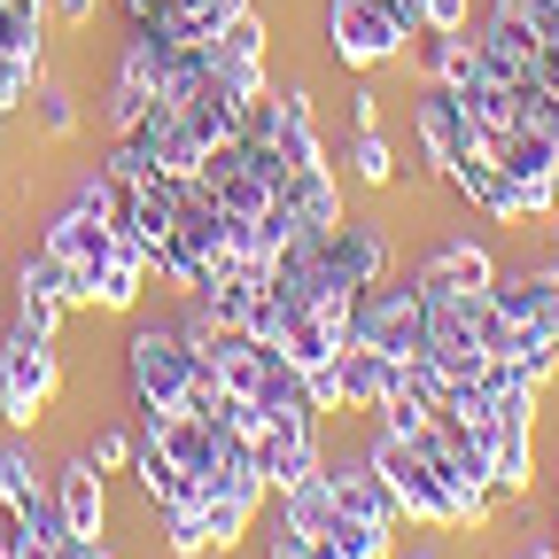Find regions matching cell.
<instances>
[{
    "label": "cell",
    "mask_w": 559,
    "mask_h": 559,
    "mask_svg": "<svg viewBox=\"0 0 559 559\" xmlns=\"http://www.w3.org/2000/svg\"><path fill=\"white\" fill-rule=\"evenodd\" d=\"M326 474H334V498H342V513L396 528V498H389V481L373 474V459H326Z\"/></svg>",
    "instance_id": "obj_16"
},
{
    "label": "cell",
    "mask_w": 559,
    "mask_h": 559,
    "mask_svg": "<svg viewBox=\"0 0 559 559\" xmlns=\"http://www.w3.org/2000/svg\"><path fill=\"white\" fill-rule=\"evenodd\" d=\"M32 102H39V132H55V140L79 132V109H70V86H62V79H39Z\"/></svg>",
    "instance_id": "obj_26"
},
{
    "label": "cell",
    "mask_w": 559,
    "mask_h": 559,
    "mask_svg": "<svg viewBox=\"0 0 559 559\" xmlns=\"http://www.w3.org/2000/svg\"><path fill=\"white\" fill-rule=\"evenodd\" d=\"M156 521H164V551H171V559H210V551H218V536H210L202 506H164Z\"/></svg>",
    "instance_id": "obj_23"
},
{
    "label": "cell",
    "mask_w": 559,
    "mask_h": 559,
    "mask_svg": "<svg viewBox=\"0 0 559 559\" xmlns=\"http://www.w3.org/2000/svg\"><path fill=\"white\" fill-rule=\"evenodd\" d=\"M349 342L381 349V358H419L428 349V304H419L412 280H373V288L358 296V311H349Z\"/></svg>",
    "instance_id": "obj_3"
},
{
    "label": "cell",
    "mask_w": 559,
    "mask_h": 559,
    "mask_svg": "<svg viewBox=\"0 0 559 559\" xmlns=\"http://www.w3.org/2000/svg\"><path fill=\"white\" fill-rule=\"evenodd\" d=\"M257 506H264V489H218V498H202V521H210V536H218V551H234L249 536Z\"/></svg>",
    "instance_id": "obj_21"
},
{
    "label": "cell",
    "mask_w": 559,
    "mask_h": 559,
    "mask_svg": "<svg viewBox=\"0 0 559 559\" xmlns=\"http://www.w3.org/2000/svg\"><path fill=\"white\" fill-rule=\"evenodd\" d=\"M326 257L358 280V288L389 280V264H396V249H389V234H381L373 218H334V226H326Z\"/></svg>",
    "instance_id": "obj_15"
},
{
    "label": "cell",
    "mask_w": 559,
    "mask_h": 559,
    "mask_svg": "<svg viewBox=\"0 0 559 559\" xmlns=\"http://www.w3.org/2000/svg\"><path fill=\"white\" fill-rule=\"evenodd\" d=\"M156 79H164V39L156 32H132L124 55H117V79H109V132L117 140L156 109Z\"/></svg>",
    "instance_id": "obj_8"
},
{
    "label": "cell",
    "mask_w": 559,
    "mask_h": 559,
    "mask_svg": "<svg viewBox=\"0 0 559 559\" xmlns=\"http://www.w3.org/2000/svg\"><path fill=\"white\" fill-rule=\"evenodd\" d=\"M202 349L179 334V326H140L124 342V389H132V412H156V404H187L202 389Z\"/></svg>",
    "instance_id": "obj_2"
},
{
    "label": "cell",
    "mask_w": 559,
    "mask_h": 559,
    "mask_svg": "<svg viewBox=\"0 0 559 559\" xmlns=\"http://www.w3.org/2000/svg\"><path fill=\"white\" fill-rule=\"evenodd\" d=\"M117 9H132V0H117Z\"/></svg>",
    "instance_id": "obj_34"
},
{
    "label": "cell",
    "mask_w": 559,
    "mask_h": 559,
    "mask_svg": "<svg viewBox=\"0 0 559 559\" xmlns=\"http://www.w3.org/2000/svg\"><path fill=\"white\" fill-rule=\"evenodd\" d=\"M326 47L342 70H373L404 55V24L389 16V0H326Z\"/></svg>",
    "instance_id": "obj_5"
},
{
    "label": "cell",
    "mask_w": 559,
    "mask_h": 559,
    "mask_svg": "<svg viewBox=\"0 0 559 559\" xmlns=\"http://www.w3.org/2000/svg\"><path fill=\"white\" fill-rule=\"evenodd\" d=\"M544 9H551V16H559V0H544Z\"/></svg>",
    "instance_id": "obj_33"
},
{
    "label": "cell",
    "mask_w": 559,
    "mask_h": 559,
    "mask_svg": "<svg viewBox=\"0 0 559 559\" xmlns=\"http://www.w3.org/2000/svg\"><path fill=\"white\" fill-rule=\"evenodd\" d=\"M319 559H389V528L381 521H358V513H334L319 536H311Z\"/></svg>",
    "instance_id": "obj_19"
},
{
    "label": "cell",
    "mask_w": 559,
    "mask_h": 559,
    "mask_svg": "<svg viewBox=\"0 0 559 559\" xmlns=\"http://www.w3.org/2000/svg\"><path fill=\"white\" fill-rule=\"evenodd\" d=\"M489 280H498V257H489L481 241H466V234L436 241L428 257L412 264L419 304H466V296H489Z\"/></svg>",
    "instance_id": "obj_6"
},
{
    "label": "cell",
    "mask_w": 559,
    "mask_h": 559,
    "mask_svg": "<svg viewBox=\"0 0 559 559\" xmlns=\"http://www.w3.org/2000/svg\"><path fill=\"white\" fill-rule=\"evenodd\" d=\"M349 124H358V132H381V94H373V86L349 94Z\"/></svg>",
    "instance_id": "obj_30"
},
{
    "label": "cell",
    "mask_w": 559,
    "mask_h": 559,
    "mask_svg": "<svg viewBox=\"0 0 559 559\" xmlns=\"http://www.w3.org/2000/svg\"><path fill=\"white\" fill-rule=\"evenodd\" d=\"M466 9L474 0H428V32H466Z\"/></svg>",
    "instance_id": "obj_28"
},
{
    "label": "cell",
    "mask_w": 559,
    "mask_h": 559,
    "mask_svg": "<svg viewBox=\"0 0 559 559\" xmlns=\"http://www.w3.org/2000/svg\"><path fill=\"white\" fill-rule=\"evenodd\" d=\"M334 381H342V412H381L389 396H404L412 366L404 358H381V349H366V342H342Z\"/></svg>",
    "instance_id": "obj_12"
},
{
    "label": "cell",
    "mask_w": 559,
    "mask_h": 559,
    "mask_svg": "<svg viewBox=\"0 0 559 559\" xmlns=\"http://www.w3.org/2000/svg\"><path fill=\"white\" fill-rule=\"evenodd\" d=\"M443 179H451V187H459V194H466L474 210H489V218H506V226H521V218H528V202H521V179H513V171H506L498 156H489V148H481V156H466V164H451Z\"/></svg>",
    "instance_id": "obj_13"
},
{
    "label": "cell",
    "mask_w": 559,
    "mask_h": 559,
    "mask_svg": "<svg viewBox=\"0 0 559 559\" xmlns=\"http://www.w3.org/2000/svg\"><path fill=\"white\" fill-rule=\"evenodd\" d=\"M140 280H148V264L117 241V257L94 272V311H132V304H140Z\"/></svg>",
    "instance_id": "obj_22"
},
{
    "label": "cell",
    "mask_w": 559,
    "mask_h": 559,
    "mask_svg": "<svg viewBox=\"0 0 559 559\" xmlns=\"http://www.w3.org/2000/svg\"><path fill=\"white\" fill-rule=\"evenodd\" d=\"M39 249L47 257H62L70 272H102L109 257H117V218H102V210H79V202H62L55 218H47V234H39Z\"/></svg>",
    "instance_id": "obj_9"
},
{
    "label": "cell",
    "mask_w": 559,
    "mask_h": 559,
    "mask_svg": "<svg viewBox=\"0 0 559 559\" xmlns=\"http://www.w3.org/2000/svg\"><path fill=\"white\" fill-rule=\"evenodd\" d=\"M55 506H62V528L70 536H102L109 528V489H102V466L86 451L55 474Z\"/></svg>",
    "instance_id": "obj_14"
},
{
    "label": "cell",
    "mask_w": 559,
    "mask_h": 559,
    "mask_svg": "<svg viewBox=\"0 0 559 559\" xmlns=\"http://www.w3.org/2000/svg\"><path fill=\"white\" fill-rule=\"evenodd\" d=\"M86 459H94L102 474H117V466H132V443H124V436H94V451H86Z\"/></svg>",
    "instance_id": "obj_27"
},
{
    "label": "cell",
    "mask_w": 559,
    "mask_h": 559,
    "mask_svg": "<svg viewBox=\"0 0 559 559\" xmlns=\"http://www.w3.org/2000/svg\"><path fill=\"white\" fill-rule=\"evenodd\" d=\"M94 9H102V0H47V16H55V24H70V32H86V24H94Z\"/></svg>",
    "instance_id": "obj_29"
},
{
    "label": "cell",
    "mask_w": 559,
    "mask_h": 559,
    "mask_svg": "<svg viewBox=\"0 0 559 559\" xmlns=\"http://www.w3.org/2000/svg\"><path fill=\"white\" fill-rule=\"evenodd\" d=\"M264 559H319L311 551V536H296V528H272V551Z\"/></svg>",
    "instance_id": "obj_31"
},
{
    "label": "cell",
    "mask_w": 559,
    "mask_h": 559,
    "mask_svg": "<svg viewBox=\"0 0 559 559\" xmlns=\"http://www.w3.org/2000/svg\"><path fill=\"white\" fill-rule=\"evenodd\" d=\"M349 171H358L366 187H396V156L381 132H349Z\"/></svg>",
    "instance_id": "obj_25"
},
{
    "label": "cell",
    "mask_w": 559,
    "mask_h": 559,
    "mask_svg": "<svg viewBox=\"0 0 559 559\" xmlns=\"http://www.w3.org/2000/svg\"><path fill=\"white\" fill-rule=\"evenodd\" d=\"M0 536H9V551H16V559H109V544H102V536H24L16 521L0 528Z\"/></svg>",
    "instance_id": "obj_24"
},
{
    "label": "cell",
    "mask_w": 559,
    "mask_h": 559,
    "mask_svg": "<svg viewBox=\"0 0 559 559\" xmlns=\"http://www.w3.org/2000/svg\"><path fill=\"white\" fill-rule=\"evenodd\" d=\"M404 559H436V551H404Z\"/></svg>",
    "instance_id": "obj_32"
},
{
    "label": "cell",
    "mask_w": 559,
    "mask_h": 559,
    "mask_svg": "<svg viewBox=\"0 0 559 559\" xmlns=\"http://www.w3.org/2000/svg\"><path fill=\"white\" fill-rule=\"evenodd\" d=\"M412 132H419V148H428V164H443V171L489 148L481 124H474L466 102H459V86H419V102H412Z\"/></svg>",
    "instance_id": "obj_7"
},
{
    "label": "cell",
    "mask_w": 559,
    "mask_h": 559,
    "mask_svg": "<svg viewBox=\"0 0 559 559\" xmlns=\"http://www.w3.org/2000/svg\"><path fill=\"white\" fill-rule=\"evenodd\" d=\"M474 32H419V86H466L474 79Z\"/></svg>",
    "instance_id": "obj_17"
},
{
    "label": "cell",
    "mask_w": 559,
    "mask_h": 559,
    "mask_svg": "<svg viewBox=\"0 0 559 559\" xmlns=\"http://www.w3.org/2000/svg\"><path fill=\"white\" fill-rule=\"evenodd\" d=\"M280 202H288V210H296V218H304L311 234H326V226L342 218V187H334V171H326V164H304V171H288Z\"/></svg>",
    "instance_id": "obj_18"
},
{
    "label": "cell",
    "mask_w": 559,
    "mask_h": 559,
    "mask_svg": "<svg viewBox=\"0 0 559 559\" xmlns=\"http://www.w3.org/2000/svg\"><path fill=\"white\" fill-rule=\"evenodd\" d=\"M47 474H39V459H32V443H0V513H24L32 498H47Z\"/></svg>",
    "instance_id": "obj_20"
},
{
    "label": "cell",
    "mask_w": 559,
    "mask_h": 559,
    "mask_svg": "<svg viewBox=\"0 0 559 559\" xmlns=\"http://www.w3.org/2000/svg\"><path fill=\"white\" fill-rule=\"evenodd\" d=\"M218 559H226V551H218Z\"/></svg>",
    "instance_id": "obj_35"
},
{
    "label": "cell",
    "mask_w": 559,
    "mask_h": 559,
    "mask_svg": "<svg viewBox=\"0 0 559 559\" xmlns=\"http://www.w3.org/2000/svg\"><path fill=\"white\" fill-rule=\"evenodd\" d=\"M489 304H498L521 334H551V342H559V264L498 272V280H489Z\"/></svg>",
    "instance_id": "obj_11"
},
{
    "label": "cell",
    "mask_w": 559,
    "mask_h": 559,
    "mask_svg": "<svg viewBox=\"0 0 559 559\" xmlns=\"http://www.w3.org/2000/svg\"><path fill=\"white\" fill-rule=\"evenodd\" d=\"M62 389V358H55V334H32V326H9L0 334V412L32 428V419L55 404Z\"/></svg>",
    "instance_id": "obj_4"
},
{
    "label": "cell",
    "mask_w": 559,
    "mask_h": 559,
    "mask_svg": "<svg viewBox=\"0 0 559 559\" xmlns=\"http://www.w3.org/2000/svg\"><path fill=\"white\" fill-rule=\"evenodd\" d=\"M373 474L389 481V498H396V521H428V528H466V498L428 466V451L419 443H404V436H373Z\"/></svg>",
    "instance_id": "obj_1"
},
{
    "label": "cell",
    "mask_w": 559,
    "mask_h": 559,
    "mask_svg": "<svg viewBox=\"0 0 559 559\" xmlns=\"http://www.w3.org/2000/svg\"><path fill=\"white\" fill-rule=\"evenodd\" d=\"M319 428H280V419H264V428L249 436V466H257V481L272 489V498H280V489H296L304 474H319Z\"/></svg>",
    "instance_id": "obj_10"
}]
</instances>
